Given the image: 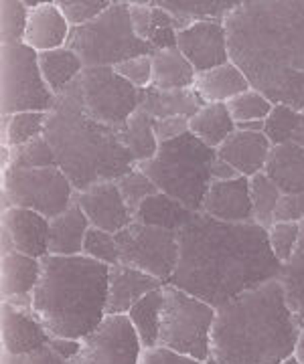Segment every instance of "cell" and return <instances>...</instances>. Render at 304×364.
I'll use <instances>...</instances> for the list:
<instances>
[{
    "label": "cell",
    "instance_id": "ab89813d",
    "mask_svg": "<svg viewBox=\"0 0 304 364\" xmlns=\"http://www.w3.org/2000/svg\"><path fill=\"white\" fill-rule=\"evenodd\" d=\"M13 150V160L9 168H49L57 166V158H55L53 148L45 136L35 138L31 142L23 144Z\"/></svg>",
    "mask_w": 304,
    "mask_h": 364
},
{
    "label": "cell",
    "instance_id": "7bdbcfd3",
    "mask_svg": "<svg viewBox=\"0 0 304 364\" xmlns=\"http://www.w3.org/2000/svg\"><path fill=\"white\" fill-rule=\"evenodd\" d=\"M83 255L100 261V263H106L110 267L118 265L120 249L118 243H116V235L90 227V231L85 235V241H83Z\"/></svg>",
    "mask_w": 304,
    "mask_h": 364
},
{
    "label": "cell",
    "instance_id": "b9f144b4",
    "mask_svg": "<svg viewBox=\"0 0 304 364\" xmlns=\"http://www.w3.org/2000/svg\"><path fill=\"white\" fill-rule=\"evenodd\" d=\"M116 184H118L120 193L124 196L128 208L132 210V215L136 213V208L145 203L146 198H150V196L159 195L160 193L159 188H157V184L150 181L138 166L130 170L128 174H124L120 181H116Z\"/></svg>",
    "mask_w": 304,
    "mask_h": 364
},
{
    "label": "cell",
    "instance_id": "6f0895ef",
    "mask_svg": "<svg viewBox=\"0 0 304 364\" xmlns=\"http://www.w3.org/2000/svg\"><path fill=\"white\" fill-rule=\"evenodd\" d=\"M2 364H27V356H11L2 352Z\"/></svg>",
    "mask_w": 304,
    "mask_h": 364
},
{
    "label": "cell",
    "instance_id": "74e56055",
    "mask_svg": "<svg viewBox=\"0 0 304 364\" xmlns=\"http://www.w3.org/2000/svg\"><path fill=\"white\" fill-rule=\"evenodd\" d=\"M272 107H274V104L256 90L243 91V93H239L238 97H234L231 102H227V109H229V114H231L236 124L266 122V117L270 116Z\"/></svg>",
    "mask_w": 304,
    "mask_h": 364
},
{
    "label": "cell",
    "instance_id": "83f0119b",
    "mask_svg": "<svg viewBox=\"0 0 304 364\" xmlns=\"http://www.w3.org/2000/svg\"><path fill=\"white\" fill-rule=\"evenodd\" d=\"M197 213L189 210L185 205H181L179 200H174L169 195H159L146 198L140 207L134 213V221L145 223L150 227H160V229H169V231H181L185 225L193 221Z\"/></svg>",
    "mask_w": 304,
    "mask_h": 364
},
{
    "label": "cell",
    "instance_id": "e0dca14e",
    "mask_svg": "<svg viewBox=\"0 0 304 364\" xmlns=\"http://www.w3.org/2000/svg\"><path fill=\"white\" fill-rule=\"evenodd\" d=\"M201 213L224 223H253L250 178L239 176L236 181H213Z\"/></svg>",
    "mask_w": 304,
    "mask_h": 364
},
{
    "label": "cell",
    "instance_id": "4dcf8cb0",
    "mask_svg": "<svg viewBox=\"0 0 304 364\" xmlns=\"http://www.w3.org/2000/svg\"><path fill=\"white\" fill-rule=\"evenodd\" d=\"M116 132H118V138L122 140V144L128 148V152L136 160V166L150 160L159 152L160 144L154 136V119L142 109L132 114L126 124L116 128Z\"/></svg>",
    "mask_w": 304,
    "mask_h": 364
},
{
    "label": "cell",
    "instance_id": "4fadbf2b",
    "mask_svg": "<svg viewBox=\"0 0 304 364\" xmlns=\"http://www.w3.org/2000/svg\"><path fill=\"white\" fill-rule=\"evenodd\" d=\"M142 342L126 314H106V318L81 340L80 354L71 364H138Z\"/></svg>",
    "mask_w": 304,
    "mask_h": 364
},
{
    "label": "cell",
    "instance_id": "cb8c5ba5",
    "mask_svg": "<svg viewBox=\"0 0 304 364\" xmlns=\"http://www.w3.org/2000/svg\"><path fill=\"white\" fill-rule=\"evenodd\" d=\"M90 227L80 205L73 203L63 215L49 221V255H81Z\"/></svg>",
    "mask_w": 304,
    "mask_h": 364
},
{
    "label": "cell",
    "instance_id": "8fae6325",
    "mask_svg": "<svg viewBox=\"0 0 304 364\" xmlns=\"http://www.w3.org/2000/svg\"><path fill=\"white\" fill-rule=\"evenodd\" d=\"M69 90L88 116L110 128L126 124L142 104V90L120 77L114 67H85Z\"/></svg>",
    "mask_w": 304,
    "mask_h": 364
},
{
    "label": "cell",
    "instance_id": "3957f363",
    "mask_svg": "<svg viewBox=\"0 0 304 364\" xmlns=\"http://www.w3.org/2000/svg\"><path fill=\"white\" fill-rule=\"evenodd\" d=\"M300 330L282 279H272L217 308L207 364H284Z\"/></svg>",
    "mask_w": 304,
    "mask_h": 364
},
{
    "label": "cell",
    "instance_id": "f1b7e54d",
    "mask_svg": "<svg viewBox=\"0 0 304 364\" xmlns=\"http://www.w3.org/2000/svg\"><path fill=\"white\" fill-rule=\"evenodd\" d=\"M39 67L47 87L53 91L55 95H61L80 77L81 71L85 69V63L81 61L78 53L71 51L69 47H61L55 51L39 53Z\"/></svg>",
    "mask_w": 304,
    "mask_h": 364
},
{
    "label": "cell",
    "instance_id": "d4e9b609",
    "mask_svg": "<svg viewBox=\"0 0 304 364\" xmlns=\"http://www.w3.org/2000/svg\"><path fill=\"white\" fill-rule=\"evenodd\" d=\"M41 277V259L25 253H6L0 257V294L2 299L33 296Z\"/></svg>",
    "mask_w": 304,
    "mask_h": 364
},
{
    "label": "cell",
    "instance_id": "db71d44e",
    "mask_svg": "<svg viewBox=\"0 0 304 364\" xmlns=\"http://www.w3.org/2000/svg\"><path fill=\"white\" fill-rule=\"evenodd\" d=\"M14 245H13V237L9 233V229L6 227H2L0 225V253L2 255H6V253H13Z\"/></svg>",
    "mask_w": 304,
    "mask_h": 364
},
{
    "label": "cell",
    "instance_id": "816d5d0a",
    "mask_svg": "<svg viewBox=\"0 0 304 364\" xmlns=\"http://www.w3.org/2000/svg\"><path fill=\"white\" fill-rule=\"evenodd\" d=\"M241 174H239L238 170L234 168L229 162H225L221 158L217 156L215 158V162H213L211 166V178L217 182H225V181H236L239 178Z\"/></svg>",
    "mask_w": 304,
    "mask_h": 364
},
{
    "label": "cell",
    "instance_id": "60d3db41",
    "mask_svg": "<svg viewBox=\"0 0 304 364\" xmlns=\"http://www.w3.org/2000/svg\"><path fill=\"white\" fill-rule=\"evenodd\" d=\"M47 114L43 112H21L9 116V140L4 146L19 148L35 138L45 136Z\"/></svg>",
    "mask_w": 304,
    "mask_h": 364
},
{
    "label": "cell",
    "instance_id": "44dd1931",
    "mask_svg": "<svg viewBox=\"0 0 304 364\" xmlns=\"http://www.w3.org/2000/svg\"><path fill=\"white\" fill-rule=\"evenodd\" d=\"M69 35H71V26L65 21L63 13L59 11L57 2L45 0L41 6L31 9L23 43L33 51L47 53L67 47Z\"/></svg>",
    "mask_w": 304,
    "mask_h": 364
},
{
    "label": "cell",
    "instance_id": "7a4b0ae2",
    "mask_svg": "<svg viewBox=\"0 0 304 364\" xmlns=\"http://www.w3.org/2000/svg\"><path fill=\"white\" fill-rule=\"evenodd\" d=\"M229 59L274 105L304 109V0H243L224 18Z\"/></svg>",
    "mask_w": 304,
    "mask_h": 364
},
{
    "label": "cell",
    "instance_id": "f35d334b",
    "mask_svg": "<svg viewBox=\"0 0 304 364\" xmlns=\"http://www.w3.org/2000/svg\"><path fill=\"white\" fill-rule=\"evenodd\" d=\"M300 235H303V223L298 221H276L268 229L270 249L282 265L292 261L300 243Z\"/></svg>",
    "mask_w": 304,
    "mask_h": 364
},
{
    "label": "cell",
    "instance_id": "7402d4cb",
    "mask_svg": "<svg viewBox=\"0 0 304 364\" xmlns=\"http://www.w3.org/2000/svg\"><path fill=\"white\" fill-rule=\"evenodd\" d=\"M264 174L280 188L284 196L304 195V148L300 144L288 142L274 146Z\"/></svg>",
    "mask_w": 304,
    "mask_h": 364
},
{
    "label": "cell",
    "instance_id": "ba28073f",
    "mask_svg": "<svg viewBox=\"0 0 304 364\" xmlns=\"http://www.w3.org/2000/svg\"><path fill=\"white\" fill-rule=\"evenodd\" d=\"M164 304L160 316V342L174 352L207 364L211 356V332L217 308L164 284Z\"/></svg>",
    "mask_w": 304,
    "mask_h": 364
},
{
    "label": "cell",
    "instance_id": "91938a15",
    "mask_svg": "<svg viewBox=\"0 0 304 364\" xmlns=\"http://www.w3.org/2000/svg\"><path fill=\"white\" fill-rule=\"evenodd\" d=\"M284 364H298V363H296L294 358H290V360H286V363H284Z\"/></svg>",
    "mask_w": 304,
    "mask_h": 364
},
{
    "label": "cell",
    "instance_id": "7c38bea8",
    "mask_svg": "<svg viewBox=\"0 0 304 364\" xmlns=\"http://www.w3.org/2000/svg\"><path fill=\"white\" fill-rule=\"evenodd\" d=\"M120 263L136 267L169 284L179 265V235L177 231L150 227L134 221L116 233Z\"/></svg>",
    "mask_w": 304,
    "mask_h": 364
},
{
    "label": "cell",
    "instance_id": "1f68e13d",
    "mask_svg": "<svg viewBox=\"0 0 304 364\" xmlns=\"http://www.w3.org/2000/svg\"><path fill=\"white\" fill-rule=\"evenodd\" d=\"M160 9L171 13L185 28L197 21H224L239 6V0H157Z\"/></svg>",
    "mask_w": 304,
    "mask_h": 364
},
{
    "label": "cell",
    "instance_id": "680465c9",
    "mask_svg": "<svg viewBox=\"0 0 304 364\" xmlns=\"http://www.w3.org/2000/svg\"><path fill=\"white\" fill-rule=\"evenodd\" d=\"M300 126H298V130H296V136H294V142L296 144H300L304 148V109L300 112Z\"/></svg>",
    "mask_w": 304,
    "mask_h": 364
},
{
    "label": "cell",
    "instance_id": "603a6c76",
    "mask_svg": "<svg viewBox=\"0 0 304 364\" xmlns=\"http://www.w3.org/2000/svg\"><path fill=\"white\" fill-rule=\"evenodd\" d=\"M251 90L250 81L241 73L238 65H234L231 61L221 67L209 69L205 73H199L195 79L193 91L197 93V97L205 104H227L234 97H238L239 93Z\"/></svg>",
    "mask_w": 304,
    "mask_h": 364
},
{
    "label": "cell",
    "instance_id": "7dc6e473",
    "mask_svg": "<svg viewBox=\"0 0 304 364\" xmlns=\"http://www.w3.org/2000/svg\"><path fill=\"white\" fill-rule=\"evenodd\" d=\"M152 16H154L152 0H130V25L134 35L146 43L150 39V31H152Z\"/></svg>",
    "mask_w": 304,
    "mask_h": 364
},
{
    "label": "cell",
    "instance_id": "e575fe53",
    "mask_svg": "<svg viewBox=\"0 0 304 364\" xmlns=\"http://www.w3.org/2000/svg\"><path fill=\"white\" fill-rule=\"evenodd\" d=\"M280 279H282L284 289H286L288 304H290V308L304 328V221L298 249H296L290 263L284 265Z\"/></svg>",
    "mask_w": 304,
    "mask_h": 364
},
{
    "label": "cell",
    "instance_id": "5b68a950",
    "mask_svg": "<svg viewBox=\"0 0 304 364\" xmlns=\"http://www.w3.org/2000/svg\"><path fill=\"white\" fill-rule=\"evenodd\" d=\"M45 138L75 193L100 182H116L136 168V160L118 138L116 128L88 116L69 87L57 95L47 114Z\"/></svg>",
    "mask_w": 304,
    "mask_h": 364
},
{
    "label": "cell",
    "instance_id": "9a60e30c",
    "mask_svg": "<svg viewBox=\"0 0 304 364\" xmlns=\"http://www.w3.org/2000/svg\"><path fill=\"white\" fill-rule=\"evenodd\" d=\"M75 203L95 229L116 235L134 223L132 210L128 208L116 182H100L85 191L75 193Z\"/></svg>",
    "mask_w": 304,
    "mask_h": 364
},
{
    "label": "cell",
    "instance_id": "5bb4252c",
    "mask_svg": "<svg viewBox=\"0 0 304 364\" xmlns=\"http://www.w3.org/2000/svg\"><path fill=\"white\" fill-rule=\"evenodd\" d=\"M177 49L199 73L229 63V45L224 21H197L177 35Z\"/></svg>",
    "mask_w": 304,
    "mask_h": 364
},
{
    "label": "cell",
    "instance_id": "d6a6232c",
    "mask_svg": "<svg viewBox=\"0 0 304 364\" xmlns=\"http://www.w3.org/2000/svg\"><path fill=\"white\" fill-rule=\"evenodd\" d=\"M164 287V286H162ZM154 289L140 299L130 312L126 314L136 328L145 348H154L160 342V316L164 304V289Z\"/></svg>",
    "mask_w": 304,
    "mask_h": 364
},
{
    "label": "cell",
    "instance_id": "f907efd6",
    "mask_svg": "<svg viewBox=\"0 0 304 364\" xmlns=\"http://www.w3.org/2000/svg\"><path fill=\"white\" fill-rule=\"evenodd\" d=\"M51 350H55L63 360L67 363H73V358L80 354L81 350V340H71V338H59V336H51L49 344H47Z\"/></svg>",
    "mask_w": 304,
    "mask_h": 364
},
{
    "label": "cell",
    "instance_id": "d590c367",
    "mask_svg": "<svg viewBox=\"0 0 304 364\" xmlns=\"http://www.w3.org/2000/svg\"><path fill=\"white\" fill-rule=\"evenodd\" d=\"M300 112L288 105H274L264 122V134L272 146L294 142L296 130L300 126Z\"/></svg>",
    "mask_w": 304,
    "mask_h": 364
},
{
    "label": "cell",
    "instance_id": "277c9868",
    "mask_svg": "<svg viewBox=\"0 0 304 364\" xmlns=\"http://www.w3.org/2000/svg\"><path fill=\"white\" fill-rule=\"evenodd\" d=\"M110 265L88 255L41 259L33 314L51 336L83 340L106 318Z\"/></svg>",
    "mask_w": 304,
    "mask_h": 364
},
{
    "label": "cell",
    "instance_id": "f546056e",
    "mask_svg": "<svg viewBox=\"0 0 304 364\" xmlns=\"http://www.w3.org/2000/svg\"><path fill=\"white\" fill-rule=\"evenodd\" d=\"M191 134H195L203 144L217 150L236 132V122L227 109V104L201 105L195 116L189 119Z\"/></svg>",
    "mask_w": 304,
    "mask_h": 364
},
{
    "label": "cell",
    "instance_id": "11a10c76",
    "mask_svg": "<svg viewBox=\"0 0 304 364\" xmlns=\"http://www.w3.org/2000/svg\"><path fill=\"white\" fill-rule=\"evenodd\" d=\"M292 358H294V360H296L298 364H304V328L300 330V334H298V340H296V348H294Z\"/></svg>",
    "mask_w": 304,
    "mask_h": 364
},
{
    "label": "cell",
    "instance_id": "8d00e7d4",
    "mask_svg": "<svg viewBox=\"0 0 304 364\" xmlns=\"http://www.w3.org/2000/svg\"><path fill=\"white\" fill-rule=\"evenodd\" d=\"M28 6L25 0H2L0 2V41L2 45L23 43L28 23Z\"/></svg>",
    "mask_w": 304,
    "mask_h": 364
},
{
    "label": "cell",
    "instance_id": "6da1fadb",
    "mask_svg": "<svg viewBox=\"0 0 304 364\" xmlns=\"http://www.w3.org/2000/svg\"><path fill=\"white\" fill-rule=\"evenodd\" d=\"M177 235L179 265L169 284L213 308L280 279L284 269L268 231L256 223H224L197 213Z\"/></svg>",
    "mask_w": 304,
    "mask_h": 364
},
{
    "label": "cell",
    "instance_id": "836d02e7",
    "mask_svg": "<svg viewBox=\"0 0 304 364\" xmlns=\"http://www.w3.org/2000/svg\"><path fill=\"white\" fill-rule=\"evenodd\" d=\"M250 196L251 207H253V223L268 231L274 225V215L282 198L280 188L264 172H260L250 178Z\"/></svg>",
    "mask_w": 304,
    "mask_h": 364
},
{
    "label": "cell",
    "instance_id": "ffe728a7",
    "mask_svg": "<svg viewBox=\"0 0 304 364\" xmlns=\"http://www.w3.org/2000/svg\"><path fill=\"white\" fill-rule=\"evenodd\" d=\"M272 148L274 146L266 138L264 132L236 130L217 148V156L229 162L241 176L251 178L264 172Z\"/></svg>",
    "mask_w": 304,
    "mask_h": 364
},
{
    "label": "cell",
    "instance_id": "9f6ffc18",
    "mask_svg": "<svg viewBox=\"0 0 304 364\" xmlns=\"http://www.w3.org/2000/svg\"><path fill=\"white\" fill-rule=\"evenodd\" d=\"M11 160H13V150L9 146H0V166H2V170L11 166Z\"/></svg>",
    "mask_w": 304,
    "mask_h": 364
},
{
    "label": "cell",
    "instance_id": "ee69618b",
    "mask_svg": "<svg viewBox=\"0 0 304 364\" xmlns=\"http://www.w3.org/2000/svg\"><path fill=\"white\" fill-rule=\"evenodd\" d=\"M152 6H154V16H152V31H150L148 45L152 47V51L177 47V35L183 25L171 13L160 9L157 2H152Z\"/></svg>",
    "mask_w": 304,
    "mask_h": 364
},
{
    "label": "cell",
    "instance_id": "2e32d148",
    "mask_svg": "<svg viewBox=\"0 0 304 364\" xmlns=\"http://www.w3.org/2000/svg\"><path fill=\"white\" fill-rule=\"evenodd\" d=\"M0 338L2 352L11 356H27L49 344L51 334L33 312L16 310L11 304L0 306Z\"/></svg>",
    "mask_w": 304,
    "mask_h": 364
},
{
    "label": "cell",
    "instance_id": "d6986e66",
    "mask_svg": "<svg viewBox=\"0 0 304 364\" xmlns=\"http://www.w3.org/2000/svg\"><path fill=\"white\" fill-rule=\"evenodd\" d=\"M164 286L160 279L136 267L118 263L110 267L106 314H128L150 291Z\"/></svg>",
    "mask_w": 304,
    "mask_h": 364
},
{
    "label": "cell",
    "instance_id": "52a82bcc",
    "mask_svg": "<svg viewBox=\"0 0 304 364\" xmlns=\"http://www.w3.org/2000/svg\"><path fill=\"white\" fill-rule=\"evenodd\" d=\"M67 47L80 55L85 67H116L126 59L152 55V47L134 35L130 0H112L106 13L71 28Z\"/></svg>",
    "mask_w": 304,
    "mask_h": 364
},
{
    "label": "cell",
    "instance_id": "bcb514c9",
    "mask_svg": "<svg viewBox=\"0 0 304 364\" xmlns=\"http://www.w3.org/2000/svg\"><path fill=\"white\" fill-rule=\"evenodd\" d=\"M114 71L138 90H148L152 85V59H150V55L126 59V61H122L114 67Z\"/></svg>",
    "mask_w": 304,
    "mask_h": 364
},
{
    "label": "cell",
    "instance_id": "ac0fdd59",
    "mask_svg": "<svg viewBox=\"0 0 304 364\" xmlns=\"http://www.w3.org/2000/svg\"><path fill=\"white\" fill-rule=\"evenodd\" d=\"M0 225L13 237L14 251L43 259L49 255V219L35 210L11 207L2 210Z\"/></svg>",
    "mask_w": 304,
    "mask_h": 364
},
{
    "label": "cell",
    "instance_id": "484cf974",
    "mask_svg": "<svg viewBox=\"0 0 304 364\" xmlns=\"http://www.w3.org/2000/svg\"><path fill=\"white\" fill-rule=\"evenodd\" d=\"M152 85L154 90H193L197 71L177 47L152 51Z\"/></svg>",
    "mask_w": 304,
    "mask_h": 364
},
{
    "label": "cell",
    "instance_id": "30bf717a",
    "mask_svg": "<svg viewBox=\"0 0 304 364\" xmlns=\"http://www.w3.org/2000/svg\"><path fill=\"white\" fill-rule=\"evenodd\" d=\"M75 203V188L59 166L2 170V210L21 207L49 221Z\"/></svg>",
    "mask_w": 304,
    "mask_h": 364
},
{
    "label": "cell",
    "instance_id": "c3c4849f",
    "mask_svg": "<svg viewBox=\"0 0 304 364\" xmlns=\"http://www.w3.org/2000/svg\"><path fill=\"white\" fill-rule=\"evenodd\" d=\"M191 132L189 126V117L174 116V117H164V119H154V136L159 144L171 142L177 140L181 136H185Z\"/></svg>",
    "mask_w": 304,
    "mask_h": 364
},
{
    "label": "cell",
    "instance_id": "681fc988",
    "mask_svg": "<svg viewBox=\"0 0 304 364\" xmlns=\"http://www.w3.org/2000/svg\"><path fill=\"white\" fill-rule=\"evenodd\" d=\"M138 364H203L185 356L181 352H174L167 346H154V348H145Z\"/></svg>",
    "mask_w": 304,
    "mask_h": 364
},
{
    "label": "cell",
    "instance_id": "f5cc1de1",
    "mask_svg": "<svg viewBox=\"0 0 304 364\" xmlns=\"http://www.w3.org/2000/svg\"><path fill=\"white\" fill-rule=\"evenodd\" d=\"M27 364H71L63 360L55 350H51L49 346H43L41 350L27 354Z\"/></svg>",
    "mask_w": 304,
    "mask_h": 364
},
{
    "label": "cell",
    "instance_id": "4316f807",
    "mask_svg": "<svg viewBox=\"0 0 304 364\" xmlns=\"http://www.w3.org/2000/svg\"><path fill=\"white\" fill-rule=\"evenodd\" d=\"M203 102L197 97L193 90H172L162 91L148 87L142 90V104L140 109L146 112L152 119H164V117L183 116L191 117L201 109Z\"/></svg>",
    "mask_w": 304,
    "mask_h": 364
},
{
    "label": "cell",
    "instance_id": "f6af8a7d",
    "mask_svg": "<svg viewBox=\"0 0 304 364\" xmlns=\"http://www.w3.org/2000/svg\"><path fill=\"white\" fill-rule=\"evenodd\" d=\"M112 0H57L59 11L63 13L71 28L92 23L110 9Z\"/></svg>",
    "mask_w": 304,
    "mask_h": 364
},
{
    "label": "cell",
    "instance_id": "8992f818",
    "mask_svg": "<svg viewBox=\"0 0 304 364\" xmlns=\"http://www.w3.org/2000/svg\"><path fill=\"white\" fill-rule=\"evenodd\" d=\"M217 150L203 144L195 134L159 146L150 160L138 164L162 195H169L193 213L203 210V200L211 186V166Z\"/></svg>",
    "mask_w": 304,
    "mask_h": 364
},
{
    "label": "cell",
    "instance_id": "9c48e42d",
    "mask_svg": "<svg viewBox=\"0 0 304 364\" xmlns=\"http://www.w3.org/2000/svg\"><path fill=\"white\" fill-rule=\"evenodd\" d=\"M53 91L41 75L39 53L25 43L0 47V114L13 116L21 112L49 114L55 105Z\"/></svg>",
    "mask_w": 304,
    "mask_h": 364
}]
</instances>
